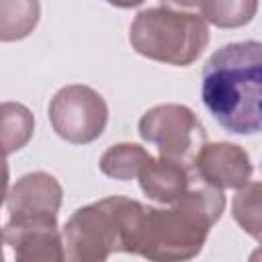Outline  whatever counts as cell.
Wrapping results in <instances>:
<instances>
[{
  "label": "cell",
  "instance_id": "cell-1",
  "mask_svg": "<svg viewBox=\"0 0 262 262\" xmlns=\"http://www.w3.org/2000/svg\"><path fill=\"white\" fill-rule=\"evenodd\" d=\"M260 66L262 45L239 41L219 47L203 68V104L229 133L260 131Z\"/></svg>",
  "mask_w": 262,
  "mask_h": 262
},
{
  "label": "cell",
  "instance_id": "cell-2",
  "mask_svg": "<svg viewBox=\"0 0 262 262\" xmlns=\"http://www.w3.org/2000/svg\"><path fill=\"white\" fill-rule=\"evenodd\" d=\"M223 207L225 199L213 186L186 190L172 209L145 207L133 254L151 262H182L196 256Z\"/></svg>",
  "mask_w": 262,
  "mask_h": 262
},
{
  "label": "cell",
  "instance_id": "cell-3",
  "mask_svg": "<svg viewBox=\"0 0 262 262\" xmlns=\"http://www.w3.org/2000/svg\"><path fill=\"white\" fill-rule=\"evenodd\" d=\"M145 207L127 196H106L78 209L63 227L70 262H104L111 252H131Z\"/></svg>",
  "mask_w": 262,
  "mask_h": 262
},
{
  "label": "cell",
  "instance_id": "cell-4",
  "mask_svg": "<svg viewBox=\"0 0 262 262\" xmlns=\"http://www.w3.org/2000/svg\"><path fill=\"white\" fill-rule=\"evenodd\" d=\"M207 41L209 33L203 18L174 12L172 4H158L139 12L131 27V43L141 55L174 66H188Z\"/></svg>",
  "mask_w": 262,
  "mask_h": 262
},
{
  "label": "cell",
  "instance_id": "cell-5",
  "mask_svg": "<svg viewBox=\"0 0 262 262\" xmlns=\"http://www.w3.org/2000/svg\"><path fill=\"white\" fill-rule=\"evenodd\" d=\"M139 133L160 149V158L182 168H192L205 147V129L199 119L178 104L156 106L139 121Z\"/></svg>",
  "mask_w": 262,
  "mask_h": 262
},
{
  "label": "cell",
  "instance_id": "cell-6",
  "mask_svg": "<svg viewBox=\"0 0 262 262\" xmlns=\"http://www.w3.org/2000/svg\"><path fill=\"white\" fill-rule=\"evenodd\" d=\"M49 117L59 137L72 143L96 139L106 125V104L88 86H66L49 104Z\"/></svg>",
  "mask_w": 262,
  "mask_h": 262
},
{
  "label": "cell",
  "instance_id": "cell-7",
  "mask_svg": "<svg viewBox=\"0 0 262 262\" xmlns=\"http://www.w3.org/2000/svg\"><path fill=\"white\" fill-rule=\"evenodd\" d=\"M59 203H61V186L53 176L45 172L27 174L14 184L8 196L10 221L55 223Z\"/></svg>",
  "mask_w": 262,
  "mask_h": 262
},
{
  "label": "cell",
  "instance_id": "cell-8",
  "mask_svg": "<svg viewBox=\"0 0 262 262\" xmlns=\"http://www.w3.org/2000/svg\"><path fill=\"white\" fill-rule=\"evenodd\" d=\"M4 239L14 250V262H66L61 235L51 221H8Z\"/></svg>",
  "mask_w": 262,
  "mask_h": 262
},
{
  "label": "cell",
  "instance_id": "cell-9",
  "mask_svg": "<svg viewBox=\"0 0 262 262\" xmlns=\"http://www.w3.org/2000/svg\"><path fill=\"white\" fill-rule=\"evenodd\" d=\"M196 176L207 182V186H242L252 174L248 156L231 143L205 145L194 160Z\"/></svg>",
  "mask_w": 262,
  "mask_h": 262
},
{
  "label": "cell",
  "instance_id": "cell-10",
  "mask_svg": "<svg viewBox=\"0 0 262 262\" xmlns=\"http://www.w3.org/2000/svg\"><path fill=\"white\" fill-rule=\"evenodd\" d=\"M139 182H141V190L162 203H172L178 201L186 190H188V170L166 162V160H154L151 156L147 158V162L139 168Z\"/></svg>",
  "mask_w": 262,
  "mask_h": 262
},
{
  "label": "cell",
  "instance_id": "cell-11",
  "mask_svg": "<svg viewBox=\"0 0 262 262\" xmlns=\"http://www.w3.org/2000/svg\"><path fill=\"white\" fill-rule=\"evenodd\" d=\"M33 135V115L16 102L0 104V156L20 149Z\"/></svg>",
  "mask_w": 262,
  "mask_h": 262
},
{
  "label": "cell",
  "instance_id": "cell-12",
  "mask_svg": "<svg viewBox=\"0 0 262 262\" xmlns=\"http://www.w3.org/2000/svg\"><path fill=\"white\" fill-rule=\"evenodd\" d=\"M149 154H145L139 145L133 143H121L113 145L100 160V170L113 178L129 180L139 172V168L147 162Z\"/></svg>",
  "mask_w": 262,
  "mask_h": 262
},
{
  "label": "cell",
  "instance_id": "cell-13",
  "mask_svg": "<svg viewBox=\"0 0 262 262\" xmlns=\"http://www.w3.org/2000/svg\"><path fill=\"white\" fill-rule=\"evenodd\" d=\"M6 188H8V166L4 156H0V205L6 196Z\"/></svg>",
  "mask_w": 262,
  "mask_h": 262
},
{
  "label": "cell",
  "instance_id": "cell-14",
  "mask_svg": "<svg viewBox=\"0 0 262 262\" xmlns=\"http://www.w3.org/2000/svg\"><path fill=\"white\" fill-rule=\"evenodd\" d=\"M2 239H4V231L0 229V262H4V256H2Z\"/></svg>",
  "mask_w": 262,
  "mask_h": 262
}]
</instances>
